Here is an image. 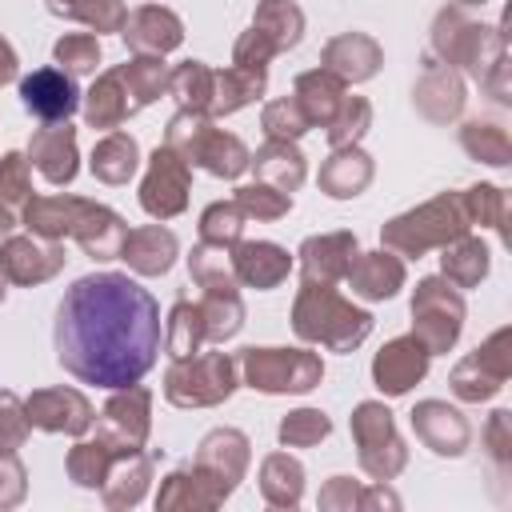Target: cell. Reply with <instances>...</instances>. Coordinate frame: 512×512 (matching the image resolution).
Instances as JSON below:
<instances>
[{
	"label": "cell",
	"instance_id": "816d5d0a",
	"mask_svg": "<svg viewBox=\"0 0 512 512\" xmlns=\"http://www.w3.org/2000/svg\"><path fill=\"white\" fill-rule=\"evenodd\" d=\"M464 212H468V220L504 228V192H500V188H488V184L468 188V196H464Z\"/></svg>",
	"mask_w": 512,
	"mask_h": 512
},
{
	"label": "cell",
	"instance_id": "5bb4252c",
	"mask_svg": "<svg viewBox=\"0 0 512 512\" xmlns=\"http://www.w3.org/2000/svg\"><path fill=\"white\" fill-rule=\"evenodd\" d=\"M428 348L416 340V336H400L392 344H384L372 360V376H376V388L388 392V396H400L408 392L424 372H428Z\"/></svg>",
	"mask_w": 512,
	"mask_h": 512
},
{
	"label": "cell",
	"instance_id": "f35d334b",
	"mask_svg": "<svg viewBox=\"0 0 512 512\" xmlns=\"http://www.w3.org/2000/svg\"><path fill=\"white\" fill-rule=\"evenodd\" d=\"M204 340H208V336H204L200 304L180 300V304L172 308V316H168V352H172L176 360H184V356H196Z\"/></svg>",
	"mask_w": 512,
	"mask_h": 512
},
{
	"label": "cell",
	"instance_id": "4316f807",
	"mask_svg": "<svg viewBox=\"0 0 512 512\" xmlns=\"http://www.w3.org/2000/svg\"><path fill=\"white\" fill-rule=\"evenodd\" d=\"M248 164L256 168V176L264 180V184H272V188H280V192H296L300 188V180H304V156L296 152V144L292 140H268L256 156H248Z\"/></svg>",
	"mask_w": 512,
	"mask_h": 512
},
{
	"label": "cell",
	"instance_id": "9f6ffc18",
	"mask_svg": "<svg viewBox=\"0 0 512 512\" xmlns=\"http://www.w3.org/2000/svg\"><path fill=\"white\" fill-rule=\"evenodd\" d=\"M16 76V52L8 48V40L0 36V84H8Z\"/></svg>",
	"mask_w": 512,
	"mask_h": 512
},
{
	"label": "cell",
	"instance_id": "44dd1931",
	"mask_svg": "<svg viewBox=\"0 0 512 512\" xmlns=\"http://www.w3.org/2000/svg\"><path fill=\"white\" fill-rule=\"evenodd\" d=\"M320 60H324L320 68L332 72V76H340L344 84L368 80L380 68V44L372 36H364V32H344V36L328 40V48H324Z\"/></svg>",
	"mask_w": 512,
	"mask_h": 512
},
{
	"label": "cell",
	"instance_id": "277c9868",
	"mask_svg": "<svg viewBox=\"0 0 512 512\" xmlns=\"http://www.w3.org/2000/svg\"><path fill=\"white\" fill-rule=\"evenodd\" d=\"M468 232V212L460 196H436L428 204H420L408 216H396L384 228V244L404 252V256H420L432 244H452L456 236Z\"/></svg>",
	"mask_w": 512,
	"mask_h": 512
},
{
	"label": "cell",
	"instance_id": "7bdbcfd3",
	"mask_svg": "<svg viewBox=\"0 0 512 512\" xmlns=\"http://www.w3.org/2000/svg\"><path fill=\"white\" fill-rule=\"evenodd\" d=\"M188 268H192V280L200 288H236V272H232V256L224 244H200L192 256H188Z\"/></svg>",
	"mask_w": 512,
	"mask_h": 512
},
{
	"label": "cell",
	"instance_id": "7dc6e473",
	"mask_svg": "<svg viewBox=\"0 0 512 512\" xmlns=\"http://www.w3.org/2000/svg\"><path fill=\"white\" fill-rule=\"evenodd\" d=\"M264 128H268L272 140H296V136H304L312 124H308L300 100H296V96H284V100H272V104L264 108Z\"/></svg>",
	"mask_w": 512,
	"mask_h": 512
},
{
	"label": "cell",
	"instance_id": "484cf974",
	"mask_svg": "<svg viewBox=\"0 0 512 512\" xmlns=\"http://www.w3.org/2000/svg\"><path fill=\"white\" fill-rule=\"evenodd\" d=\"M416 104L428 120H452L464 108V88H460L452 64H432L428 60V68L416 84Z\"/></svg>",
	"mask_w": 512,
	"mask_h": 512
},
{
	"label": "cell",
	"instance_id": "f6af8a7d",
	"mask_svg": "<svg viewBox=\"0 0 512 512\" xmlns=\"http://www.w3.org/2000/svg\"><path fill=\"white\" fill-rule=\"evenodd\" d=\"M368 120H372L368 100H360V96H344V104H340L336 116L328 120V140H332V148H348V144H356V140L364 136Z\"/></svg>",
	"mask_w": 512,
	"mask_h": 512
},
{
	"label": "cell",
	"instance_id": "7a4b0ae2",
	"mask_svg": "<svg viewBox=\"0 0 512 512\" xmlns=\"http://www.w3.org/2000/svg\"><path fill=\"white\" fill-rule=\"evenodd\" d=\"M292 328L312 344H324L332 352H348L372 332V316L352 308L344 296H336L332 284L304 280L296 308H292Z\"/></svg>",
	"mask_w": 512,
	"mask_h": 512
},
{
	"label": "cell",
	"instance_id": "2e32d148",
	"mask_svg": "<svg viewBox=\"0 0 512 512\" xmlns=\"http://www.w3.org/2000/svg\"><path fill=\"white\" fill-rule=\"evenodd\" d=\"M64 268L60 244H36L28 236H12L0 244V272L16 284H40Z\"/></svg>",
	"mask_w": 512,
	"mask_h": 512
},
{
	"label": "cell",
	"instance_id": "f546056e",
	"mask_svg": "<svg viewBox=\"0 0 512 512\" xmlns=\"http://www.w3.org/2000/svg\"><path fill=\"white\" fill-rule=\"evenodd\" d=\"M264 92V72H252V68H224V72H212V104H208V116H228L236 108H244L248 100H256Z\"/></svg>",
	"mask_w": 512,
	"mask_h": 512
},
{
	"label": "cell",
	"instance_id": "d4e9b609",
	"mask_svg": "<svg viewBox=\"0 0 512 512\" xmlns=\"http://www.w3.org/2000/svg\"><path fill=\"white\" fill-rule=\"evenodd\" d=\"M344 280L352 284L356 296H364V300H384V296H392V292L404 284V264H400L396 256H388V252L352 256Z\"/></svg>",
	"mask_w": 512,
	"mask_h": 512
},
{
	"label": "cell",
	"instance_id": "4fadbf2b",
	"mask_svg": "<svg viewBox=\"0 0 512 512\" xmlns=\"http://www.w3.org/2000/svg\"><path fill=\"white\" fill-rule=\"evenodd\" d=\"M500 36H488V28L460 20L456 12H444L436 20V48L444 52V64H464L476 80H484V48H496Z\"/></svg>",
	"mask_w": 512,
	"mask_h": 512
},
{
	"label": "cell",
	"instance_id": "7c38bea8",
	"mask_svg": "<svg viewBox=\"0 0 512 512\" xmlns=\"http://www.w3.org/2000/svg\"><path fill=\"white\" fill-rule=\"evenodd\" d=\"M504 344H508V332H496L484 348H476L472 356H464L456 364V372H452L456 396L484 400V396H492L504 384V376H508V352H504Z\"/></svg>",
	"mask_w": 512,
	"mask_h": 512
},
{
	"label": "cell",
	"instance_id": "52a82bcc",
	"mask_svg": "<svg viewBox=\"0 0 512 512\" xmlns=\"http://www.w3.org/2000/svg\"><path fill=\"white\" fill-rule=\"evenodd\" d=\"M412 316H416V340L428 352H448L460 336V320H464V300L444 284V280H420L416 296H412Z\"/></svg>",
	"mask_w": 512,
	"mask_h": 512
},
{
	"label": "cell",
	"instance_id": "cb8c5ba5",
	"mask_svg": "<svg viewBox=\"0 0 512 512\" xmlns=\"http://www.w3.org/2000/svg\"><path fill=\"white\" fill-rule=\"evenodd\" d=\"M120 256L128 260L132 272L140 276H160L172 268V256H176V236L160 224H148V228H132L124 232V244H120Z\"/></svg>",
	"mask_w": 512,
	"mask_h": 512
},
{
	"label": "cell",
	"instance_id": "91938a15",
	"mask_svg": "<svg viewBox=\"0 0 512 512\" xmlns=\"http://www.w3.org/2000/svg\"><path fill=\"white\" fill-rule=\"evenodd\" d=\"M460 4H484V0H460Z\"/></svg>",
	"mask_w": 512,
	"mask_h": 512
},
{
	"label": "cell",
	"instance_id": "c3c4849f",
	"mask_svg": "<svg viewBox=\"0 0 512 512\" xmlns=\"http://www.w3.org/2000/svg\"><path fill=\"white\" fill-rule=\"evenodd\" d=\"M328 428H332V424H328L324 412H316V408H300V412L284 416V424H280V444H288V448H304V444L324 440Z\"/></svg>",
	"mask_w": 512,
	"mask_h": 512
},
{
	"label": "cell",
	"instance_id": "8fae6325",
	"mask_svg": "<svg viewBox=\"0 0 512 512\" xmlns=\"http://www.w3.org/2000/svg\"><path fill=\"white\" fill-rule=\"evenodd\" d=\"M148 436V388L116 392L100 416V440L116 452H140Z\"/></svg>",
	"mask_w": 512,
	"mask_h": 512
},
{
	"label": "cell",
	"instance_id": "ffe728a7",
	"mask_svg": "<svg viewBox=\"0 0 512 512\" xmlns=\"http://www.w3.org/2000/svg\"><path fill=\"white\" fill-rule=\"evenodd\" d=\"M124 40H128V48H136L144 56H164L184 40V28L168 8L148 4V8H136L124 20Z\"/></svg>",
	"mask_w": 512,
	"mask_h": 512
},
{
	"label": "cell",
	"instance_id": "9c48e42d",
	"mask_svg": "<svg viewBox=\"0 0 512 512\" xmlns=\"http://www.w3.org/2000/svg\"><path fill=\"white\" fill-rule=\"evenodd\" d=\"M244 464H248V440L236 432V428H216L204 444H200V452H196V480H200V488L208 492V500L212 504H220L232 488H236V480L244 476Z\"/></svg>",
	"mask_w": 512,
	"mask_h": 512
},
{
	"label": "cell",
	"instance_id": "f1b7e54d",
	"mask_svg": "<svg viewBox=\"0 0 512 512\" xmlns=\"http://www.w3.org/2000/svg\"><path fill=\"white\" fill-rule=\"evenodd\" d=\"M368 180H372V160H368L356 144L336 148V152H332V160L320 168V188H324L328 196H336V200L356 196Z\"/></svg>",
	"mask_w": 512,
	"mask_h": 512
},
{
	"label": "cell",
	"instance_id": "11a10c76",
	"mask_svg": "<svg viewBox=\"0 0 512 512\" xmlns=\"http://www.w3.org/2000/svg\"><path fill=\"white\" fill-rule=\"evenodd\" d=\"M24 496V468L12 456V448H0V508L16 504Z\"/></svg>",
	"mask_w": 512,
	"mask_h": 512
},
{
	"label": "cell",
	"instance_id": "681fc988",
	"mask_svg": "<svg viewBox=\"0 0 512 512\" xmlns=\"http://www.w3.org/2000/svg\"><path fill=\"white\" fill-rule=\"evenodd\" d=\"M460 140H464V148L472 156H480L488 164H508V136H504V128H496V124H468Z\"/></svg>",
	"mask_w": 512,
	"mask_h": 512
},
{
	"label": "cell",
	"instance_id": "9a60e30c",
	"mask_svg": "<svg viewBox=\"0 0 512 512\" xmlns=\"http://www.w3.org/2000/svg\"><path fill=\"white\" fill-rule=\"evenodd\" d=\"M24 416H28V424H36V428L68 432V436H80V432L92 424V408H88V400H84L76 388H48V392H36V396L24 404Z\"/></svg>",
	"mask_w": 512,
	"mask_h": 512
},
{
	"label": "cell",
	"instance_id": "f907efd6",
	"mask_svg": "<svg viewBox=\"0 0 512 512\" xmlns=\"http://www.w3.org/2000/svg\"><path fill=\"white\" fill-rule=\"evenodd\" d=\"M56 60L68 64L72 72H92L100 64V40L88 36V32H72L56 44Z\"/></svg>",
	"mask_w": 512,
	"mask_h": 512
},
{
	"label": "cell",
	"instance_id": "8992f818",
	"mask_svg": "<svg viewBox=\"0 0 512 512\" xmlns=\"http://www.w3.org/2000/svg\"><path fill=\"white\" fill-rule=\"evenodd\" d=\"M236 388V364L224 352H208V356H184L176 360V368L168 372V400L180 408H200V404H220L228 400Z\"/></svg>",
	"mask_w": 512,
	"mask_h": 512
},
{
	"label": "cell",
	"instance_id": "836d02e7",
	"mask_svg": "<svg viewBox=\"0 0 512 512\" xmlns=\"http://www.w3.org/2000/svg\"><path fill=\"white\" fill-rule=\"evenodd\" d=\"M148 476H152L148 456H140V452L116 456L112 468H108V476H104V484H108V488H104L108 504H136L140 492H144V484H148Z\"/></svg>",
	"mask_w": 512,
	"mask_h": 512
},
{
	"label": "cell",
	"instance_id": "ee69618b",
	"mask_svg": "<svg viewBox=\"0 0 512 512\" xmlns=\"http://www.w3.org/2000/svg\"><path fill=\"white\" fill-rule=\"evenodd\" d=\"M244 212H240V204L236 200H220V204H212V208H204V216H200V240L204 244H224V248H232L236 240H240V232H244Z\"/></svg>",
	"mask_w": 512,
	"mask_h": 512
},
{
	"label": "cell",
	"instance_id": "3957f363",
	"mask_svg": "<svg viewBox=\"0 0 512 512\" xmlns=\"http://www.w3.org/2000/svg\"><path fill=\"white\" fill-rule=\"evenodd\" d=\"M172 152H180L188 164H200L208 168L212 176H240L248 168V148L240 144V136L216 128L204 112H180L172 116L168 124V140H164Z\"/></svg>",
	"mask_w": 512,
	"mask_h": 512
},
{
	"label": "cell",
	"instance_id": "1f68e13d",
	"mask_svg": "<svg viewBox=\"0 0 512 512\" xmlns=\"http://www.w3.org/2000/svg\"><path fill=\"white\" fill-rule=\"evenodd\" d=\"M136 160H140L136 140H132L128 132H116V128L92 148V172H96V180H104V184H124V180L136 172Z\"/></svg>",
	"mask_w": 512,
	"mask_h": 512
},
{
	"label": "cell",
	"instance_id": "ac0fdd59",
	"mask_svg": "<svg viewBox=\"0 0 512 512\" xmlns=\"http://www.w3.org/2000/svg\"><path fill=\"white\" fill-rule=\"evenodd\" d=\"M20 100L28 112H36L48 124L68 120V112L76 108V84H72V76L56 72V68H40L20 80Z\"/></svg>",
	"mask_w": 512,
	"mask_h": 512
},
{
	"label": "cell",
	"instance_id": "e575fe53",
	"mask_svg": "<svg viewBox=\"0 0 512 512\" xmlns=\"http://www.w3.org/2000/svg\"><path fill=\"white\" fill-rule=\"evenodd\" d=\"M252 28H256L260 36H268V44H272L276 52H284V48H292V44L300 40L304 16H300V8L288 4V0H264V4L256 8Z\"/></svg>",
	"mask_w": 512,
	"mask_h": 512
},
{
	"label": "cell",
	"instance_id": "f5cc1de1",
	"mask_svg": "<svg viewBox=\"0 0 512 512\" xmlns=\"http://www.w3.org/2000/svg\"><path fill=\"white\" fill-rule=\"evenodd\" d=\"M28 200V160L20 152L0 156V204H24Z\"/></svg>",
	"mask_w": 512,
	"mask_h": 512
},
{
	"label": "cell",
	"instance_id": "7402d4cb",
	"mask_svg": "<svg viewBox=\"0 0 512 512\" xmlns=\"http://www.w3.org/2000/svg\"><path fill=\"white\" fill-rule=\"evenodd\" d=\"M356 256V236L352 232H328V236H312L300 248V264H304V280H320L332 284L348 272Z\"/></svg>",
	"mask_w": 512,
	"mask_h": 512
},
{
	"label": "cell",
	"instance_id": "6f0895ef",
	"mask_svg": "<svg viewBox=\"0 0 512 512\" xmlns=\"http://www.w3.org/2000/svg\"><path fill=\"white\" fill-rule=\"evenodd\" d=\"M16 228V216L8 212V204H0V236H8Z\"/></svg>",
	"mask_w": 512,
	"mask_h": 512
},
{
	"label": "cell",
	"instance_id": "d6a6232c",
	"mask_svg": "<svg viewBox=\"0 0 512 512\" xmlns=\"http://www.w3.org/2000/svg\"><path fill=\"white\" fill-rule=\"evenodd\" d=\"M84 116H88L92 128H116V124H124V116H132V104H128V96H124V84H120L116 68L104 72V76L92 84L88 104H84Z\"/></svg>",
	"mask_w": 512,
	"mask_h": 512
},
{
	"label": "cell",
	"instance_id": "680465c9",
	"mask_svg": "<svg viewBox=\"0 0 512 512\" xmlns=\"http://www.w3.org/2000/svg\"><path fill=\"white\" fill-rule=\"evenodd\" d=\"M0 300H4V272H0Z\"/></svg>",
	"mask_w": 512,
	"mask_h": 512
},
{
	"label": "cell",
	"instance_id": "d590c367",
	"mask_svg": "<svg viewBox=\"0 0 512 512\" xmlns=\"http://www.w3.org/2000/svg\"><path fill=\"white\" fill-rule=\"evenodd\" d=\"M200 316H204V336L208 340H228L240 328V320H244L236 288H204Z\"/></svg>",
	"mask_w": 512,
	"mask_h": 512
},
{
	"label": "cell",
	"instance_id": "e0dca14e",
	"mask_svg": "<svg viewBox=\"0 0 512 512\" xmlns=\"http://www.w3.org/2000/svg\"><path fill=\"white\" fill-rule=\"evenodd\" d=\"M228 256H232L236 284H252V288H276L292 268V256L268 240H236Z\"/></svg>",
	"mask_w": 512,
	"mask_h": 512
},
{
	"label": "cell",
	"instance_id": "60d3db41",
	"mask_svg": "<svg viewBox=\"0 0 512 512\" xmlns=\"http://www.w3.org/2000/svg\"><path fill=\"white\" fill-rule=\"evenodd\" d=\"M300 480H304V472L288 452H276V456L264 460L260 488H264V496L272 504H296L300 500Z\"/></svg>",
	"mask_w": 512,
	"mask_h": 512
},
{
	"label": "cell",
	"instance_id": "db71d44e",
	"mask_svg": "<svg viewBox=\"0 0 512 512\" xmlns=\"http://www.w3.org/2000/svg\"><path fill=\"white\" fill-rule=\"evenodd\" d=\"M28 432V416L12 392H0V448H16Z\"/></svg>",
	"mask_w": 512,
	"mask_h": 512
},
{
	"label": "cell",
	"instance_id": "d6986e66",
	"mask_svg": "<svg viewBox=\"0 0 512 512\" xmlns=\"http://www.w3.org/2000/svg\"><path fill=\"white\" fill-rule=\"evenodd\" d=\"M28 156H32V164L44 172L48 184H68V180L76 176V128H68L64 120L44 124V128L32 136Z\"/></svg>",
	"mask_w": 512,
	"mask_h": 512
},
{
	"label": "cell",
	"instance_id": "6da1fadb",
	"mask_svg": "<svg viewBox=\"0 0 512 512\" xmlns=\"http://www.w3.org/2000/svg\"><path fill=\"white\" fill-rule=\"evenodd\" d=\"M156 344L160 316L152 296L116 272L76 280L56 312L60 364L88 384H132L152 368Z\"/></svg>",
	"mask_w": 512,
	"mask_h": 512
},
{
	"label": "cell",
	"instance_id": "ab89813d",
	"mask_svg": "<svg viewBox=\"0 0 512 512\" xmlns=\"http://www.w3.org/2000/svg\"><path fill=\"white\" fill-rule=\"evenodd\" d=\"M48 8L68 16V20H84L96 32H116L128 20L120 0H48Z\"/></svg>",
	"mask_w": 512,
	"mask_h": 512
},
{
	"label": "cell",
	"instance_id": "30bf717a",
	"mask_svg": "<svg viewBox=\"0 0 512 512\" xmlns=\"http://www.w3.org/2000/svg\"><path fill=\"white\" fill-rule=\"evenodd\" d=\"M140 204L156 220H168V216L184 212V204H188V160L180 152H172L168 144L152 152V164H148V176L140 188Z\"/></svg>",
	"mask_w": 512,
	"mask_h": 512
},
{
	"label": "cell",
	"instance_id": "74e56055",
	"mask_svg": "<svg viewBox=\"0 0 512 512\" xmlns=\"http://www.w3.org/2000/svg\"><path fill=\"white\" fill-rule=\"evenodd\" d=\"M168 88H172V96L188 112H204L208 116V104H212V68H204L200 60H188V64H180L168 76Z\"/></svg>",
	"mask_w": 512,
	"mask_h": 512
},
{
	"label": "cell",
	"instance_id": "83f0119b",
	"mask_svg": "<svg viewBox=\"0 0 512 512\" xmlns=\"http://www.w3.org/2000/svg\"><path fill=\"white\" fill-rule=\"evenodd\" d=\"M296 100H300L308 124H324V128H328V120H332L336 108L344 104V80L332 76V72H324V68L304 72V76L296 80Z\"/></svg>",
	"mask_w": 512,
	"mask_h": 512
},
{
	"label": "cell",
	"instance_id": "5b68a950",
	"mask_svg": "<svg viewBox=\"0 0 512 512\" xmlns=\"http://www.w3.org/2000/svg\"><path fill=\"white\" fill-rule=\"evenodd\" d=\"M240 368L244 380L260 392H308L324 376L320 356L300 348H244Z\"/></svg>",
	"mask_w": 512,
	"mask_h": 512
},
{
	"label": "cell",
	"instance_id": "603a6c76",
	"mask_svg": "<svg viewBox=\"0 0 512 512\" xmlns=\"http://www.w3.org/2000/svg\"><path fill=\"white\" fill-rule=\"evenodd\" d=\"M412 428H416V436H420L432 452H440V456H456V452H464V444H468V424L460 420V412H452V408L440 404V400H424V404L412 412Z\"/></svg>",
	"mask_w": 512,
	"mask_h": 512
},
{
	"label": "cell",
	"instance_id": "ba28073f",
	"mask_svg": "<svg viewBox=\"0 0 512 512\" xmlns=\"http://www.w3.org/2000/svg\"><path fill=\"white\" fill-rule=\"evenodd\" d=\"M352 436L360 444V464L364 472H372L376 480H392L404 468V444L396 440L392 428V412L376 400L360 404L352 416Z\"/></svg>",
	"mask_w": 512,
	"mask_h": 512
},
{
	"label": "cell",
	"instance_id": "b9f144b4",
	"mask_svg": "<svg viewBox=\"0 0 512 512\" xmlns=\"http://www.w3.org/2000/svg\"><path fill=\"white\" fill-rule=\"evenodd\" d=\"M116 456H124V452L108 448V444L96 436V440H88V444H76V448H72V456H68V472H72V480H76V484L96 488V484H104V476H108V468H112V460H116Z\"/></svg>",
	"mask_w": 512,
	"mask_h": 512
},
{
	"label": "cell",
	"instance_id": "8d00e7d4",
	"mask_svg": "<svg viewBox=\"0 0 512 512\" xmlns=\"http://www.w3.org/2000/svg\"><path fill=\"white\" fill-rule=\"evenodd\" d=\"M488 272V248L472 236H456L452 244H444V276L460 288H472L480 276Z\"/></svg>",
	"mask_w": 512,
	"mask_h": 512
},
{
	"label": "cell",
	"instance_id": "bcb514c9",
	"mask_svg": "<svg viewBox=\"0 0 512 512\" xmlns=\"http://www.w3.org/2000/svg\"><path fill=\"white\" fill-rule=\"evenodd\" d=\"M236 204H240V212L244 216H256V220H276V216H284L288 208H292V196L288 192H280V188H272V184H244V188H236V196H232Z\"/></svg>",
	"mask_w": 512,
	"mask_h": 512
},
{
	"label": "cell",
	"instance_id": "4dcf8cb0",
	"mask_svg": "<svg viewBox=\"0 0 512 512\" xmlns=\"http://www.w3.org/2000/svg\"><path fill=\"white\" fill-rule=\"evenodd\" d=\"M116 76L124 84V96H128L132 112H140L144 104H152L168 88V68L160 64V56H136L132 64H120Z\"/></svg>",
	"mask_w": 512,
	"mask_h": 512
}]
</instances>
